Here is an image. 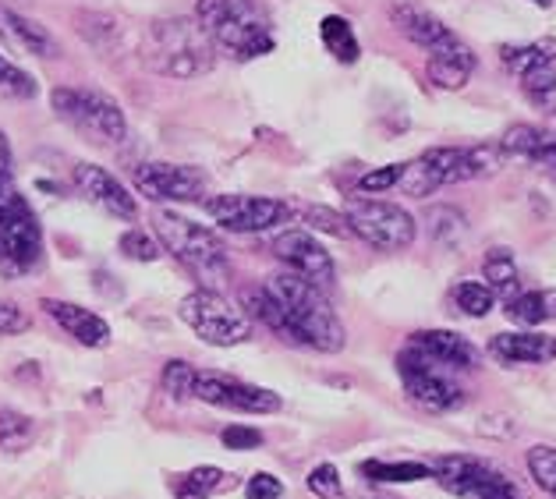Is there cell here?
<instances>
[{"label":"cell","mask_w":556,"mask_h":499,"mask_svg":"<svg viewBox=\"0 0 556 499\" xmlns=\"http://www.w3.org/2000/svg\"><path fill=\"white\" fill-rule=\"evenodd\" d=\"M263 287L269 291V298L280 305L283 322H288V330H291V344L323 350V355L344 350L348 344L344 322L337 319L333 305L327 302V294H323L316 283H308L305 277L283 269V273L266 277Z\"/></svg>","instance_id":"cell-1"},{"label":"cell","mask_w":556,"mask_h":499,"mask_svg":"<svg viewBox=\"0 0 556 499\" xmlns=\"http://www.w3.org/2000/svg\"><path fill=\"white\" fill-rule=\"evenodd\" d=\"M195 18L210 33L213 47L235 61L266 57L277 47L274 22L260 0H199Z\"/></svg>","instance_id":"cell-2"},{"label":"cell","mask_w":556,"mask_h":499,"mask_svg":"<svg viewBox=\"0 0 556 499\" xmlns=\"http://www.w3.org/2000/svg\"><path fill=\"white\" fill-rule=\"evenodd\" d=\"M504 145L500 142H482V145H437V150H426L412 164H404V178L401 188L408 195H432L446 184H465V181H479L490 178L500 167H504Z\"/></svg>","instance_id":"cell-3"},{"label":"cell","mask_w":556,"mask_h":499,"mask_svg":"<svg viewBox=\"0 0 556 499\" xmlns=\"http://www.w3.org/2000/svg\"><path fill=\"white\" fill-rule=\"evenodd\" d=\"M153 231L160 238L174 259H178L188 273L199 280V287L206 291H224L230 280V259L224 241L216 238L210 227H202L188 217H178L170 209H156L153 213Z\"/></svg>","instance_id":"cell-4"},{"label":"cell","mask_w":556,"mask_h":499,"mask_svg":"<svg viewBox=\"0 0 556 499\" xmlns=\"http://www.w3.org/2000/svg\"><path fill=\"white\" fill-rule=\"evenodd\" d=\"M146 64L153 67L156 75L167 78H199L213 72L216 64V47L210 33L202 29L199 18H160L149 25L146 36Z\"/></svg>","instance_id":"cell-5"},{"label":"cell","mask_w":556,"mask_h":499,"mask_svg":"<svg viewBox=\"0 0 556 499\" xmlns=\"http://www.w3.org/2000/svg\"><path fill=\"white\" fill-rule=\"evenodd\" d=\"M50 106L64 125H72L86 142L97 145H121L128 139V117L121 103L100 89L83 86H58L50 92Z\"/></svg>","instance_id":"cell-6"},{"label":"cell","mask_w":556,"mask_h":499,"mask_svg":"<svg viewBox=\"0 0 556 499\" xmlns=\"http://www.w3.org/2000/svg\"><path fill=\"white\" fill-rule=\"evenodd\" d=\"M178 316L202 344H213V347H235V344H245L252 336V319L241 312V308L230 305L220 291L195 287L192 294L181 298Z\"/></svg>","instance_id":"cell-7"},{"label":"cell","mask_w":556,"mask_h":499,"mask_svg":"<svg viewBox=\"0 0 556 499\" xmlns=\"http://www.w3.org/2000/svg\"><path fill=\"white\" fill-rule=\"evenodd\" d=\"M397 375L404 383V394L426 411L446 414L465 404V386H460L457 372L440 366V361H432L429 355H422V350H415L408 344H404V350L397 355Z\"/></svg>","instance_id":"cell-8"},{"label":"cell","mask_w":556,"mask_h":499,"mask_svg":"<svg viewBox=\"0 0 556 499\" xmlns=\"http://www.w3.org/2000/svg\"><path fill=\"white\" fill-rule=\"evenodd\" d=\"M432 478H440L446 492L457 499H525V492L514 485L507 471L493 468L490 461L465 453H440L429 461Z\"/></svg>","instance_id":"cell-9"},{"label":"cell","mask_w":556,"mask_h":499,"mask_svg":"<svg viewBox=\"0 0 556 499\" xmlns=\"http://www.w3.org/2000/svg\"><path fill=\"white\" fill-rule=\"evenodd\" d=\"M344 217L351 223V231H355V238H362L365 245H372L379 252L408 248L418 234V223L412 213L387 199H365V195L348 199Z\"/></svg>","instance_id":"cell-10"},{"label":"cell","mask_w":556,"mask_h":499,"mask_svg":"<svg viewBox=\"0 0 556 499\" xmlns=\"http://www.w3.org/2000/svg\"><path fill=\"white\" fill-rule=\"evenodd\" d=\"M43 255V231H39L36 213L18 192L0 199V273L22 277L39 266Z\"/></svg>","instance_id":"cell-11"},{"label":"cell","mask_w":556,"mask_h":499,"mask_svg":"<svg viewBox=\"0 0 556 499\" xmlns=\"http://www.w3.org/2000/svg\"><path fill=\"white\" fill-rule=\"evenodd\" d=\"M202 209H206L224 231H235V234H263V231H274V227L288 223L294 217V209L280 199L235 195V192L202 199Z\"/></svg>","instance_id":"cell-12"},{"label":"cell","mask_w":556,"mask_h":499,"mask_svg":"<svg viewBox=\"0 0 556 499\" xmlns=\"http://www.w3.org/2000/svg\"><path fill=\"white\" fill-rule=\"evenodd\" d=\"M195 400L213 404V408L238 411V414H277L283 400L266 386L235 380L227 372H199L195 375Z\"/></svg>","instance_id":"cell-13"},{"label":"cell","mask_w":556,"mask_h":499,"mask_svg":"<svg viewBox=\"0 0 556 499\" xmlns=\"http://www.w3.org/2000/svg\"><path fill=\"white\" fill-rule=\"evenodd\" d=\"M135 192L146 195L149 202H195L206 195V174L188 164H142L131 174Z\"/></svg>","instance_id":"cell-14"},{"label":"cell","mask_w":556,"mask_h":499,"mask_svg":"<svg viewBox=\"0 0 556 499\" xmlns=\"http://www.w3.org/2000/svg\"><path fill=\"white\" fill-rule=\"evenodd\" d=\"M274 255L291 269V273L305 277L308 283H316L319 291H330L337 280V266L330 259V252L319 245L308 231H283L274 241Z\"/></svg>","instance_id":"cell-15"},{"label":"cell","mask_w":556,"mask_h":499,"mask_svg":"<svg viewBox=\"0 0 556 499\" xmlns=\"http://www.w3.org/2000/svg\"><path fill=\"white\" fill-rule=\"evenodd\" d=\"M72 181L78 188V195L92 202L97 209H103L106 217L135 223L139 220V206H135V195H128V188L121 184L111 170H103L97 164H75Z\"/></svg>","instance_id":"cell-16"},{"label":"cell","mask_w":556,"mask_h":499,"mask_svg":"<svg viewBox=\"0 0 556 499\" xmlns=\"http://www.w3.org/2000/svg\"><path fill=\"white\" fill-rule=\"evenodd\" d=\"M408 347L422 350V355H429L432 361H440V366L454 372H471L482 361V350L454 330H418L408 336Z\"/></svg>","instance_id":"cell-17"},{"label":"cell","mask_w":556,"mask_h":499,"mask_svg":"<svg viewBox=\"0 0 556 499\" xmlns=\"http://www.w3.org/2000/svg\"><path fill=\"white\" fill-rule=\"evenodd\" d=\"M39 305H43V312L58 322L75 344H83V347L111 344V322H106L100 312H92V308H83L75 302H58V298H43Z\"/></svg>","instance_id":"cell-18"},{"label":"cell","mask_w":556,"mask_h":499,"mask_svg":"<svg viewBox=\"0 0 556 499\" xmlns=\"http://www.w3.org/2000/svg\"><path fill=\"white\" fill-rule=\"evenodd\" d=\"M390 22L397 25V33L408 39V43L422 47L429 53L446 47V43H454V39H457L437 15H432L429 8L415 4V0H397V4L390 8Z\"/></svg>","instance_id":"cell-19"},{"label":"cell","mask_w":556,"mask_h":499,"mask_svg":"<svg viewBox=\"0 0 556 499\" xmlns=\"http://www.w3.org/2000/svg\"><path fill=\"white\" fill-rule=\"evenodd\" d=\"M490 355L504 366H546L556 358V336L521 330V333H496L490 341Z\"/></svg>","instance_id":"cell-20"},{"label":"cell","mask_w":556,"mask_h":499,"mask_svg":"<svg viewBox=\"0 0 556 499\" xmlns=\"http://www.w3.org/2000/svg\"><path fill=\"white\" fill-rule=\"evenodd\" d=\"M0 39H4L11 50L29 53V57H47V61H53L61 53L58 39L50 36L47 25L25 18L22 11L8 8V4H0Z\"/></svg>","instance_id":"cell-21"},{"label":"cell","mask_w":556,"mask_h":499,"mask_svg":"<svg viewBox=\"0 0 556 499\" xmlns=\"http://www.w3.org/2000/svg\"><path fill=\"white\" fill-rule=\"evenodd\" d=\"M475 53L468 43H460V39H454V43H446L440 50L429 53L426 61V78L432 82V89H443V92H457L465 89L471 82L475 75Z\"/></svg>","instance_id":"cell-22"},{"label":"cell","mask_w":556,"mask_h":499,"mask_svg":"<svg viewBox=\"0 0 556 499\" xmlns=\"http://www.w3.org/2000/svg\"><path fill=\"white\" fill-rule=\"evenodd\" d=\"M504 153L514 156V159H525V164H532L539 170L553 174L556 170V131H546L539 125H510L504 131Z\"/></svg>","instance_id":"cell-23"},{"label":"cell","mask_w":556,"mask_h":499,"mask_svg":"<svg viewBox=\"0 0 556 499\" xmlns=\"http://www.w3.org/2000/svg\"><path fill=\"white\" fill-rule=\"evenodd\" d=\"M500 64H504L514 78L535 72V67H549V64H556V39L542 36V39H535V43H507V47H500Z\"/></svg>","instance_id":"cell-24"},{"label":"cell","mask_w":556,"mask_h":499,"mask_svg":"<svg viewBox=\"0 0 556 499\" xmlns=\"http://www.w3.org/2000/svg\"><path fill=\"white\" fill-rule=\"evenodd\" d=\"M507 319L518 327H542V322L556 319V287L546 291H525L514 302H507Z\"/></svg>","instance_id":"cell-25"},{"label":"cell","mask_w":556,"mask_h":499,"mask_svg":"<svg viewBox=\"0 0 556 499\" xmlns=\"http://www.w3.org/2000/svg\"><path fill=\"white\" fill-rule=\"evenodd\" d=\"M482 280L490 283L496 298H504V302H514L518 298V263H514V255L510 248H490L485 252V263H482Z\"/></svg>","instance_id":"cell-26"},{"label":"cell","mask_w":556,"mask_h":499,"mask_svg":"<svg viewBox=\"0 0 556 499\" xmlns=\"http://www.w3.org/2000/svg\"><path fill=\"white\" fill-rule=\"evenodd\" d=\"M422 223H426L429 241H432V245H440V248H454L468 234V217L457 206H429Z\"/></svg>","instance_id":"cell-27"},{"label":"cell","mask_w":556,"mask_h":499,"mask_svg":"<svg viewBox=\"0 0 556 499\" xmlns=\"http://www.w3.org/2000/svg\"><path fill=\"white\" fill-rule=\"evenodd\" d=\"M319 39L323 47L333 53V61L341 64H355L362 57V43L355 36V25H351L344 15H327L319 22Z\"/></svg>","instance_id":"cell-28"},{"label":"cell","mask_w":556,"mask_h":499,"mask_svg":"<svg viewBox=\"0 0 556 499\" xmlns=\"http://www.w3.org/2000/svg\"><path fill=\"white\" fill-rule=\"evenodd\" d=\"M451 302H454V308L460 316L485 319L496 308V294H493L490 283H482V280H460V283H454Z\"/></svg>","instance_id":"cell-29"},{"label":"cell","mask_w":556,"mask_h":499,"mask_svg":"<svg viewBox=\"0 0 556 499\" xmlns=\"http://www.w3.org/2000/svg\"><path fill=\"white\" fill-rule=\"evenodd\" d=\"M362 475L369 482H383V485H401V482H422L432 478V468L429 464H418V461H362Z\"/></svg>","instance_id":"cell-30"},{"label":"cell","mask_w":556,"mask_h":499,"mask_svg":"<svg viewBox=\"0 0 556 499\" xmlns=\"http://www.w3.org/2000/svg\"><path fill=\"white\" fill-rule=\"evenodd\" d=\"M521 82V92L525 100L535 106L542 114H556V64L549 67H535V72H528L518 78Z\"/></svg>","instance_id":"cell-31"},{"label":"cell","mask_w":556,"mask_h":499,"mask_svg":"<svg viewBox=\"0 0 556 499\" xmlns=\"http://www.w3.org/2000/svg\"><path fill=\"white\" fill-rule=\"evenodd\" d=\"M36 92H39L36 78L25 72V67H18L15 61L0 53V100L22 103V100H36Z\"/></svg>","instance_id":"cell-32"},{"label":"cell","mask_w":556,"mask_h":499,"mask_svg":"<svg viewBox=\"0 0 556 499\" xmlns=\"http://www.w3.org/2000/svg\"><path fill=\"white\" fill-rule=\"evenodd\" d=\"M33 439H36V422L29 414H22L15 408L0 411V450H11V453L29 450Z\"/></svg>","instance_id":"cell-33"},{"label":"cell","mask_w":556,"mask_h":499,"mask_svg":"<svg viewBox=\"0 0 556 499\" xmlns=\"http://www.w3.org/2000/svg\"><path fill=\"white\" fill-rule=\"evenodd\" d=\"M224 471L220 468H192L188 475H181L178 482H174V496L178 499H210L216 489L224 485Z\"/></svg>","instance_id":"cell-34"},{"label":"cell","mask_w":556,"mask_h":499,"mask_svg":"<svg viewBox=\"0 0 556 499\" xmlns=\"http://www.w3.org/2000/svg\"><path fill=\"white\" fill-rule=\"evenodd\" d=\"M195 375H199L195 366L174 358L164 366V372H160V386H164V394L170 400H192L195 397Z\"/></svg>","instance_id":"cell-35"},{"label":"cell","mask_w":556,"mask_h":499,"mask_svg":"<svg viewBox=\"0 0 556 499\" xmlns=\"http://www.w3.org/2000/svg\"><path fill=\"white\" fill-rule=\"evenodd\" d=\"M302 220L312 227V231L319 234H333V238H355V231H351V223L344 213H337L330 206H305L302 209Z\"/></svg>","instance_id":"cell-36"},{"label":"cell","mask_w":556,"mask_h":499,"mask_svg":"<svg viewBox=\"0 0 556 499\" xmlns=\"http://www.w3.org/2000/svg\"><path fill=\"white\" fill-rule=\"evenodd\" d=\"M528 471L542 492L556 499V450L553 447H532L528 450Z\"/></svg>","instance_id":"cell-37"},{"label":"cell","mask_w":556,"mask_h":499,"mask_svg":"<svg viewBox=\"0 0 556 499\" xmlns=\"http://www.w3.org/2000/svg\"><path fill=\"white\" fill-rule=\"evenodd\" d=\"M117 248H121V255L125 259H131V263H156L160 259V245L153 238H149V231H125L121 234V241H117Z\"/></svg>","instance_id":"cell-38"},{"label":"cell","mask_w":556,"mask_h":499,"mask_svg":"<svg viewBox=\"0 0 556 499\" xmlns=\"http://www.w3.org/2000/svg\"><path fill=\"white\" fill-rule=\"evenodd\" d=\"M308 492L319 496V499H341L344 496V485L341 475H337L333 464H319L308 471Z\"/></svg>","instance_id":"cell-39"},{"label":"cell","mask_w":556,"mask_h":499,"mask_svg":"<svg viewBox=\"0 0 556 499\" xmlns=\"http://www.w3.org/2000/svg\"><path fill=\"white\" fill-rule=\"evenodd\" d=\"M401 178H404V164H390V167L362 174L358 188L362 192H390V188H401Z\"/></svg>","instance_id":"cell-40"},{"label":"cell","mask_w":556,"mask_h":499,"mask_svg":"<svg viewBox=\"0 0 556 499\" xmlns=\"http://www.w3.org/2000/svg\"><path fill=\"white\" fill-rule=\"evenodd\" d=\"M29 327H33V319H29V312H25L22 305L0 298V336H18Z\"/></svg>","instance_id":"cell-41"},{"label":"cell","mask_w":556,"mask_h":499,"mask_svg":"<svg viewBox=\"0 0 556 499\" xmlns=\"http://www.w3.org/2000/svg\"><path fill=\"white\" fill-rule=\"evenodd\" d=\"M224 447L227 450H255V447H263V433L260 428H252V425H227L224 433Z\"/></svg>","instance_id":"cell-42"},{"label":"cell","mask_w":556,"mask_h":499,"mask_svg":"<svg viewBox=\"0 0 556 499\" xmlns=\"http://www.w3.org/2000/svg\"><path fill=\"white\" fill-rule=\"evenodd\" d=\"M15 195V153H11L8 135L0 131V199Z\"/></svg>","instance_id":"cell-43"},{"label":"cell","mask_w":556,"mask_h":499,"mask_svg":"<svg viewBox=\"0 0 556 499\" xmlns=\"http://www.w3.org/2000/svg\"><path fill=\"white\" fill-rule=\"evenodd\" d=\"M249 499H280L283 496V482L266 475V471H260V475H252L249 485H245Z\"/></svg>","instance_id":"cell-44"},{"label":"cell","mask_w":556,"mask_h":499,"mask_svg":"<svg viewBox=\"0 0 556 499\" xmlns=\"http://www.w3.org/2000/svg\"><path fill=\"white\" fill-rule=\"evenodd\" d=\"M532 4H539V8H549V4H553V0H532Z\"/></svg>","instance_id":"cell-45"}]
</instances>
